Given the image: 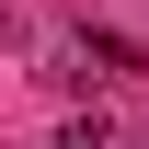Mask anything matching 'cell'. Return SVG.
I'll list each match as a JSON object with an SVG mask.
<instances>
[{
	"label": "cell",
	"mask_w": 149,
	"mask_h": 149,
	"mask_svg": "<svg viewBox=\"0 0 149 149\" xmlns=\"http://www.w3.org/2000/svg\"><path fill=\"white\" fill-rule=\"evenodd\" d=\"M69 69L80 80H138L149 57H138V35H115V23H80V35H69Z\"/></svg>",
	"instance_id": "6da1fadb"
},
{
	"label": "cell",
	"mask_w": 149,
	"mask_h": 149,
	"mask_svg": "<svg viewBox=\"0 0 149 149\" xmlns=\"http://www.w3.org/2000/svg\"><path fill=\"white\" fill-rule=\"evenodd\" d=\"M57 149H115V126H103V115H69V126H57Z\"/></svg>",
	"instance_id": "7a4b0ae2"
}]
</instances>
